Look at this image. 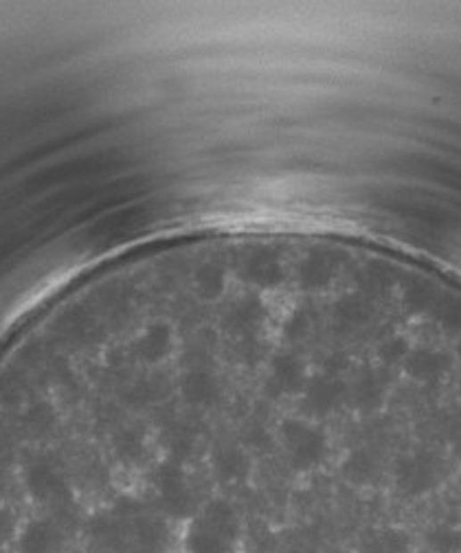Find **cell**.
Masks as SVG:
<instances>
[{
  "mask_svg": "<svg viewBox=\"0 0 461 553\" xmlns=\"http://www.w3.org/2000/svg\"><path fill=\"white\" fill-rule=\"evenodd\" d=\"M240 536V518L235 508L226 499H211L192 518L187 529L189 553H231Z\"/></svg>",
  "mask_w": 461,
  "mask_h": 553,
  "instance_id": "obj_1",
  "label": "cell"
},
{
  "mask_svg": "<svg viewBox=\"0 0 461 553\" xmlns=\"http://www.w3.org/2000/svg\"><path fill=\"white\" fill-rule=\"evenodd\" d=\"M426 541L437 553L461 551V532L450 527H435L426 533Z\"/></svg>",
  "mask_w": 461,
  "mask_h": 553,
  "instance_id": "obj_2",
  "label": "cell"
},
{
  "mask_svg": "<svg viewBox=\"0 0 461 553\" xmlns=\"http://www.w3.org/2000/svg\"><path fill=\"white\" fill-rule=\"evenodd\" d=\"M375 553H407L408 545L407 538H404L402 532H396V529H384V532L375 533Z\"/></svg>",
  "mask_w": 461,
  "mask_h": 553,
  "instance_id": "obj_3",
  "label": "cell"
}]
</instances>
